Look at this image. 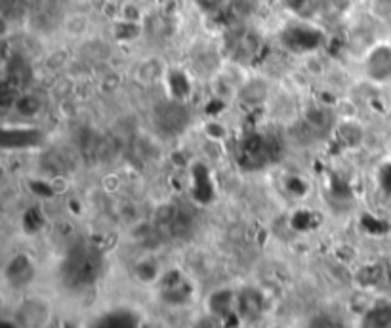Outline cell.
Masks as SVG:
<instances>
[{"label": "cell", "instance_id": "1", "mask_svg": "<svg viewBox=\"0 0 391 328\" xmlns=\"http://www.w3.org/2000/svg\"><path fill=\"white\" fill-rule=\"evenodd\" d=\"M155 122L164 134L176 136L185 130L189 122V115L182 104H164L155 111Z\"/></svg>", "mask_w": 391, "mask_h": 328}, {"label": "cell", "instance_id": "2", "mask_svg": "<svg viewBox=\"0 0 391 328\" xmlns=\"http://www.w3.org/2000/svg\"><path fill=\"white\" fill-rule=\"evenodd\" d=\"M369 71L372 79L385 81L391 76V48L378 46L369 54Z\"/></svg>", "mask_w": 391, "mask_h": 328}, {"label": "cell", "instance_id": "3", "mask_svg": "<svg viewBox=\"0 0 391 328\" xmlns=\"http://www.w3.org/2000/svg\"><path fill=\"white\" fill-rule=\"evenodd\" d=\"M362 328H391V304L384 302L370 307L362 319Z\"/></svg>", "mask_w": 391, "mask_h": 328}, {"label": "cell", "instance_id": "6", "mask_svg": "<svg viewBox=\"0 0 391 328\" xmlns=\"http://www.w3.org/2000/svg\"><path fill=\"white\" fill-rule=\"evenodd\" d=\"M285 4L292 10H302L308 4V0H285Z\"/></svg>", "mask_w": 391, "mask_h": 328}, {"label": "cell", "instance_id": "5", "mask_svg": "<svg viewBox=\"0 0 391 328\" xmlns=\"http://www.w3.org/2000/svg\"><path fill=\"white\" fill-rule=\"evenodd\" d=\"M374 10L378 12V15H382V17H390L391 0H374Z\"/></svg>", "mask_w": 391, "mask_h": 328}, {"label": "cell", "instance_id": "4", "mask_svg": "<svg viewBox=\"0 0 391 328\" xmlns=\"http://www.w3.org/2000/svg\"><path fill=\"white\" fill-rule=\"evenodd\" d=\"M195 4H197L202 12L214 14V12H218V10L222 8L223 0H195Z\"/></svg>", "mask_w": 391, "mask_h": 328}]
</instances>
